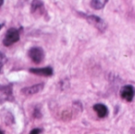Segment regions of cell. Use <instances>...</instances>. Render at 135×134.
<instances>
[{
  "instance_id": "obj_1",
  "label": "cell",
  "mask_w": 135,
  "mask_h": 134,
  "mask_svg": "<svg viewBox=\"0 0 135 134\" xmlns=\"http://www.w3.org/2000/svg\"><path fill=\"white\" fill-rule=\"evenodd\" d=\"M20 39V33L18 29L15 28H9L3 38L2 43L6 47H10Z\"/></svg>"
},
{
  "instance_id": "obj_2",
  "label": "cell",
  "mask_w": 135,
  "mask_h": 134,
  "mask_svg": "<svg viewBox=\"0 0 135 134\" xmlns=\"http://www.w3.org/2000/svg\"><path fill=\"white\" fill-rule=\"evenodd\" d=\"M28 55L35 64H40L44 58V51L40 47H32L28 50Z\"/></svg>"
},
{
  "instance_id": "obj_3",
  "label": "cell",
  "mask_w": 135,
  "mask_h": 134,
  "mask_svg": "<svg viewBox=\"0 0 135 134\" xmlns=\"http://www.w3.org/2000/svg\"><path fill=\"white\" fill-rule=\"evenodd\" d=\"M135 96V88L131 85H124L120 90V96L123 100L131 102Z\"/></svg>"
},
{
  "instance_id": "obj_4",
  "label": "cell",
  "mask_w": 135,
  "mask_h": 134,
  "mask_svg": "<svg viewBox=\"0 0 135 134\" xmlns=\"http://www.w3.org/2000/svg\"><path fill=\"white\" fill-rule=\"evenodd\" d=\"M43 88H44V85L38 84V85H35L32 86H29V87L22 88L21 90V94H23L25 96H31V95L39 93L40 92H41L43 90Z\"/></svg>"
},
{
  "instance_id": "obj_5",
  "label": "cell",
  "mask_w": 135,
  "mask_h": 134,
  "mask_svg": "<svg viewBox=\"0 0 135 134\" xmlns=\"http://www.w3.org/2000/svg\"><path fill=\"white\" fill-rule=\"evenodd\" d=\"M29 72L42 77H51L53 74V70L50 66H47L44 68H32L29 69Z\"/></svg>"
},
{
  "instance_id": "obj_6",
  "label": "cell",
  "mask_w": 135,
  "mask_h": 134,
  "mask_svg": "<svg viewBox=\"0 0 135 134\" xmlns=\"http://www.w3.org/2000/svg\"><path fill=\"white\" fill-rule=\"evenodd\" d=\"M88 21L93 24L95 27H97L99 30H105L106 28V24L104 22V20H102L101 18H100L99 17L97 16H95V15H91V16H89L88 17Z\"/></svg>"
},
{
  "instance_id": "obj_7",
  "label": "cell",
  "mask_w": 135,
  "mask_h": 134,
  "mask_svg": "<svg viewBox=\"0 0 135 134\" xmlns=\"http://www.w3.org/2000/svg\"><path fill=\"white\" fill-rule=\"evenodd\" d=\"M93 110L96 111L98 117L100 118H105L108 114V107L103 103H97V104H95L93 106Z\"/></svg>"
},
{
  "instance_id": "obj_8",
  "label": "cell",
  "mask_w": 135,
  "mask_h": 134,
  "mask_svg": "<svg viewBox=\"0 0 135 134\" xmlns=\"http://www.w3.org/2000/svg\"><path fill=\"white\" fill-rule=\"evenodd\" d=\"M108 1L107 0H95V1H91L90 4H91V6L95 9H102L104 6H105V3L107 2Z\"/></svg>"
},
{
  "instance_id": "obj_9",
  "label": "cell",
  "mask_w": 135,
  "mask_h": 134,
  "mask_svg": "<svg viewBox=\"0 0 135 134\" xmlns=\"http://www.w3.org/2000/svg\"><path fill=\"white\" fill-rule=\"evenodd\" d=\"M44 8V3L41 1H33L32 2V12H35L37 9H40Z\"/></svg>"
},
{
  "instance_id": "obj_10",
  "label": "cell",
  "mask_w": 135,
  "mask_h": 134,
  "mask_svg": "<svg viewBox=\"0 0 135 134\" xmlns=\"http://www.w3.org/2000/svg\"><path fill=\"white\" fill-rule=\"evenodd\" d=\"M6 61H7V58H6V55L3 53L0 52V70H2V66L6 62Z\"/></svg>"
},
{
  "instance_id": "obj_11",
  "label": "cell",
  "mask_w": 135,
  "mask_h": 134,
  "mask_svg": "<svg viewBox=\"0 0 135 134\" xmlns=\"http://www.w3.org/2000/svg\"><path fill=\"white\" fill-rule=\"evenodd\" d=\"M42 132V130L40 129H38V128H36V129H33L30 131L29 134H40Z\"/></svg>"
},
{
  "instance_id": "obj_12",
  "label": "cell",
  "mask_w": 135,
  "mask_h": 134,
  "mask_svg": "<svg viewBox=\"0 0 135 134\" xmlns=\"http://www.w3.org/2000/svg\"><path fill=\"white\" fill-rule=\"evenodd\" d=\"M3 2H4V1H3V0H0V6H2Z\"/></svg>"
},
{
  "instance_id": "obj_13",
  "label": "cell",
  "mask_w": 135,
  "mask_h": 134,
  "mask_svg": "<svg viewBox=\"0 0 135 134\" xmlns=\"http://www.w3.org/2000/svg\"><path fill=\"white\" fill-rule=\"evenodd\" d=\"M3 25H4L3 24H0V29H1L2 28V26H3Z\"/></svg>"
},
{
  "instance_id": "obj_14",
  "label": "cell",
  "mask_w": 135,
  "mask_h": 134,
  "mask_svg": "<svg viewBox=\"0 0 135 134\" xmlns=\"http://www.w3.org/2000/svg\"><path fill=\"white\" fill-rule=\"evenodd\" d=\"M0 134H4V133H3L1 130H0Z\"/></svg>"
}]
</instances>
